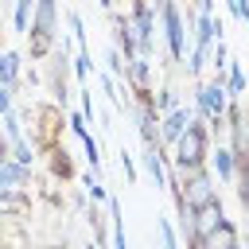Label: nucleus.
I'll return each instance as SVG.
<instances>
[{
    "label": "nucleus",
    "instance_id": "obj_11",
    "mask_svg": "<svg viewBox=\"0 0 249 249\" xmlns=\"http://www.w3.org/2000/svg\"><path fill=\"white\" fill-rule=\"evenodd\" d=\"M144 171H148V179L156 183V187H167V156H163V148H144Z\"/></svg>",
    "mask_w": 249,
    "mask_h": 249
},
{
    "label": "nucleus",
    "instance_id": "obj_6",
    "mask_svg": "<svg viewBox=\"0 0 249 249\" xmlns=\"http://www.w3.org/2000/svg\"><path fill=\"white\" fill-rule=\"evenodd\" d=\"M191 249H241V230H237V222H230V218H222L202 241H195Z\"/></svg>",
    "mask_w": 249,
    "mask_h": 249
},
{
    "label": "nucleus",
    "instance_id": "obj_17",
    "mask_svg": "<svg viewBox=\"0 0 249 249\" xmlns=\"http://www.w3.org/2000/svg\"><path fill=\"white\" fill-rule=\"evenodd\" d=\"M12 160L23 163V167H31V163H35V144H27V140H12Z\"/></svg>",
    "mask_w": 249,
    "mask_h": 249
},
{
    "label": "nucleus",
    "instance_id": "obj_16",
    "mask_svg": "<svg viewBox=\"0 0 249 249\" xmlns=\"http://www.w3.org/2000/svg\"><path fill=\"white\" fill-rule=\"evenodd\" d=\"M35 4H39V0H16V12H12V23H16V31H27L31 16H35Z\"/></svg>",
    "mask_w": 249,
    "mask_h": 249
},
{
    "label": "nucleus",
    "instance_id": "obj_9",
    "mask_svg": "<svg viewBox=\"0 0 249 249\" xmlns=\"http://www.w3.org/2000/svg\"><path fill=\"white\" fill-rule=\"evenodd\" d=\"M210 167L218 171L222 183H233L237 179V156H233V148L230 144H218V148L210 144Z\"/></svg>",
    "mask_w": 249,
    "mask_h": 249
},
{
    "label": "nucleus",
    "instance_id": "obj_5",
    "mask_svg": "<svg viewBox=\"0 0 249 249\" xmlns=\"http://www.w3.org/2000/svg\"><path fill=\"white\" fill-rule=\"evenodd\" d=\"M160 19H163V35H167V58L183 62V54H187V23H183L179 0H160Z\"/></svg>",
    "mask_w": 249,
    "mask_h": 249
},
{
    "label": "nucleus",
    "instance_id": "obj_4",
    "mask_svg": "<svg viewBox=\"0 0 249 249\" xmlns=\"http://www.w3.org/2000/svg\"><path fill=\"white\" fill-rule=\"evenodd\" d=\"M27 117L31 121H39V124H31V144H35V152H54L62 140V105L58 101H35L31 109H27Z\"/></svg>",
    "mask_w": 249,
    "mask_h": 249
},
{
    "label": "nucleus",
    "instance_id": "obj_18",
    "mask_svg": "<svg viewBox=\"0 0 249 249\" xmlns=\"http://www.w3.org/2000/svg\"><path fill=\"white\" fill-rule=\"evenodd\" d=\"M82 183H86V195H89L93 202H109V191H105V183H101V175H97V171H93V175H86Z\"/></svg>",
    "mask_w": 249,
    "mask_h": 249
},
{
    "label": "nucleus",
    "instance_id": "obj_20",
    "mask_svg": "<svg viewBox=\"0 0 249 249\" xmlns=\"http://www.w3.org/2000/svg\"><path fill=\"white\" fill-rule=\"evenodd\" d=\"M156 109H160V117H163V113H171V109H179V101H175V89H171V86H163V89H160Z\"/></svg>",
    "mask_w": 249,
    "mask_h": 249
},
{
    "label": "nucleus",
    "instance_id": "obj_10",
    "mask_svg": "<svg viewBox=\"0 0 249 249\" xmlns=\"http://www.w3.org/2000/svg\"><path fill=\"white\" fill-rule=\"evenodd\" d=\"M27 179H31V167H23L16 160H0V195L16 191V187H27Z\"/></svg>",
    "mask_w": 249,
    "mask_h": 249
},
{
    "label": "nucleus",
    "instance_id": "obj_15",
    "mask_svg": "<svg viewBox=\"0 0 249 249\" xmlns=\"http://www.w3.org/2000/svg\"><path fill=\"white\" fill-rule=\"evenodd\" d=\"M105 62H109V74H113L117 82H124V74H128V58H124V54H121L113 43L105 47Z\"/></svg>",
    "mask_w": 249,
    "mask_h": 249
},
{
    "label": "nucleus",
    "instance_id": "obj_14",
    "mask_svg": "<svg viewBox=\"0 0 249 249\" xmlns=\"http://www.w3.org/2000/svg\"><path fill=\"white\" fill-rule=\"evenodd\" d=\"M245 70H241V62H230L226 66V89H230V97H241L245 93Z\"/></svg>",
    "mask_w": 249,
    "mask_h": 249
},
{
    "label": "nucleus",
    "instance_id": "obj_2",
    "mask_svg": "<svg viewBox=\"0 0 249 249\" xmlns=\"http://www.w3.org/2000/svg\"><path fill=\"white\" fill-rule=\"evenodd\" d=\"M171 148H175V152L167 156L171 167H206V160H210V128H206V121H202V117L191 121L187 132H183Z\"/></svg>",
    "mask_w": 249,
    "mask_h": 249
},
{
    "label": "nucleus",
    "instance_id": "obj_24",
    "mask_svg": "<svg viewBox=\"0 0 249 249\" xmlns=\"http://www.w3.org/2000/svg\"><path fill=\"white\" fill-rule=\"evenodd\" d=\"M230 4V12H233V19H241V23H249V0H226Z\"/></svg>",
    "mask_w": 249,
    "mask_h": 249
},
{
    "label": "nucleus",
    "instance_id": "obj_12",
    "mask_svg": "<svg viewBox=\"0 0 249 249\" xmlns=\"http://www.w3.org/2000/svg\"><path fill=\"white\" fill-rule=\"evenodd\" d=\"M47 156H51V175H54V179H62V183H70V179L78 175V171H74V163H70V152H66L62 144H58L54 152H47Z\"/></svg>",
    "mask_w": 249,
    "mask_h": 249
},
{
    "label": "nucleus",
    "instance_id": "obj_25",
    "mask_svg": "<svg viewBox=\"0 0 249 249\" xmlns=\"http://www.w3.org/2000/svg\"><path fill=\"white\" fill-rule=\"evenodd\" d=\"M74 70H78V78H86V74H89V51H78V58H74Z\"/></svg>",
    "mask_w": 249,
    "mask_h": 249
},
{
    "label": "nucleus",
    "instance_id": "obj_3",
    "mask_svg": "<svg viewBox=\"0 0 249 249\" xmlns=\"http://www.w3.org/2000/svg\"><path fill=\"white\" fill-rule=\"evenodd\" d=\"M226 105H230V89H226L222 78H206V82L195 86V109H198V117L206 121L210 136L226 128Z\"/></svg>",
    "mask_w": 249,
    "mask_h": 249
},
{
    "label": "nucleus",
    "instance_id": "obj_22",
    "mask_svg": "<svg viewBox=\"0 0 249 249\" xmlns=\"http://www.w3.org/2000/svg\"><path fill=\"white\" fill-rule=\"evenodd\" d=\"M117 160H121V171H124V179H128V183H136V175H140V171H136V163H132V156H128V152L121 148V152H117Z\"/></svg>",
    "mask_w": 249,
    "mask_h": 249
},
{
    "label": "nucleus",
    "instance_id": "obj_28",
    "mask_svg": "<svg viewBox=\"0 0 249 249\" xmlns=\"http://www.w3.org/2000/svg\"><path fill=\"white\" fill-rule=\"evenodd\" d=\"M97 4H101L105 12H113V8H117V0H97Z\"/></svg>",
    "mask_w": 249,
    "mask_h": 249
},
{
    "label": "nucleus",
    "instance_id": "obj_19",
    "mask_svg": "<svg viewBox=\"0 0 249 249\" xmlns=\"http://www.w3.org/2000/svg\"><path fill=\"white\" fill-rule=\"evenodd\" d=\"M156 233H160V249H179V237L167 218H156Z\"/></svg>",
    "mask_w": 249,
    "mask_h": 249
},
{
    "label": "nucleus",
    "instance_id": "obj_1",
    "mask_svg": "<svg viewBox=\"0 0 249 249\" xmlns=\"http://www.w3.org/2000/svg\"><path fill=\"white\" fill-rule=\"evenodd\" d=\"M27 54L31 62H43L54 54L58 47V0H39L35 16H31V31H27Z\"/></svg>",
    "mask_w": 249,
    "mask_h": 249
},
{
    "label": "nucleus",
    "instance_id": "obj_21",
    "mask_svg": "<svg viewBox=\"0 0 249 249\" xmlns=\"http://www.w3.org/2000/svg\"><path fill=\"white\" fill-rule=\"evenodd\" d=\"M4 132H8V140H23V132H19V117H16V109H12V113H4Z\"/></svg>",
    "mask_w": 249,
    "mask_h": 249
},
{
    "label": "nucleus",
    "instance_id": "obj_8",
    "mask_svg": "<svg viewBox=\"0 0 249 249\" xmlns=\"http://www.w3.org/2000/svg\"><path fill=\"white\" fill-rule=\"evenodd\" d=\"M191 121H195V113H191V109H183V105H179V109H171V113H163V117H160V140H163V144H175V140L187 132V124H191Z\"/></svg>",
    "mask_w": 249,
    "mask_h": 249
},
{
    "label": "nucleus",
    "instance_id": "obj_7",
    "mask_svg": "<svg viewBox=\"0 0 249 249\" xmlns=\"http://www.w3.org/2000/svg\"><path fill=\"white\" fill-rule=\"evenodd\" d=\"M226 218V210H222V198L218 202H210V206H202V210H195V218H191V230H187V245H195V241H202L218 222Z\"/></svg>",
    "mask_w": 249,
    "mask_h": 249
},
{
    "label": "nucleus",
    "instance_id": "obj_13",
    "mask_svg": "<svg viewBox=\"0 0 249 249\" xmlns=\"http://www.w3.org/2000/svg\"><path fill=\"white\" fill-rule=\"evenodd\" d=\"M19 62H23V54H16V51H0V86H16Z\"/></svg>",
    "mask_w": 249,
    "mask_h": 249
},
{
    "label": "nucleus",
    "instance_id": "obj_26",
    "mask_svg": "<svg viewBox=\"0 0 249 249\" xmlns=\"http://www.w3.org/2000/svg\"><path fill=\"white\" fill-rule=\"evenodd\" d=\"M12 89L16 86H0V113H12Z\"/></svg>",
    "mask_w": 249,
    "mask_h": 249
},
{
    "label": "nucleus",
    "instance_id": "obj_27",
    "mask_svg": "<svg viewBox=\"0 0 249 249\" xmlns=\"http://www.w3.org/2000/svg\"><path fill=\"white\" fill-rule=\"evenodd\" d=\"M82 113H86V121H93V97L82 89Z\"/></svg>",
    "mask_w": 249,
    "mask_h": 249
},
{
    "label": "nucleus",
    "instance_id": "obj_23",
    "mask_svg": "<svg viewBox=\"0 0 249 249\" xmlns=\"http://www.w3.org/2000/svg\"><path fill=\"white\" fill-rule=\"evenodd\" d=\"M66 19H70V31H74V39H78V47L86 51V31H82V16H78V12H70Z\"/></svg>",
    "mask_w": 249,
    "mask_h": 249
},
{
    "label": "nucleus",
    "instance_id": "obj_29",
    "mask_svg": "<svg viewBox=\"0 0 249 249\" xmlns=\"http://www.w3.org/2000/svg\"><path fill=\"white\" fill-rule=\"evenodd\" d=\"M241 249H249V241H245V245H241Z\"/></svg>",
    "mask_w": 249,
    "mask_h": 249
}]
</instances>
